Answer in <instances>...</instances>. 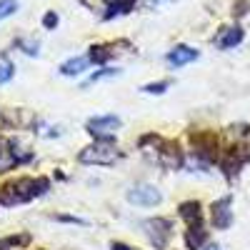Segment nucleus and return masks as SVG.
Instances as JSON below:
<instances>
[{
  "label": "nucleus",
  "mask_w": 250,
  "mask_h": 250,
  "mask_svg": "<svg viewBox=\"0 0 250 250\" xmlns=\"http://www.w3.org/2000/svg\"><path fill=\"white\" fill-rule=\"evenodd\" d=\"M208 240V230H205V225L203 223H193V225H188V230H185V245L188 250H200Z\"/></svg>",
  "instance_id": "obj_9"
},
{
  "label": "nucleus",
  "mask_w": 250,
  "mask_h": 250,
  "mask_svg": "<svg viewBox=\"0 0 250 250\" xmlns=\"http://www.w3.org/2000/svg\"><path fill=\"white\" fill-rule=\"evenodd\" d=\"M163 195L155 185L150 183H140V185H133L130 190H128V203L138 205V208H155L160 205Z\"/></svg>",
  "instance_id": "obj_5"
},
{
  "label": "nucleus",
  "mask_w": 250,
  "mask_h": 250,
  "mask_svg": "<svg viewBox=\"0 0 250 250\" xmlns=\"http://www.w3.org/2000/svg\"><path fill=\"white\" fill-rule=\"evenodd\" d=\"M120 125H123V120H120L118 115H95V118H90V120L85 123V130H88L95 140H108V143H113Z\"/></svg>",
  "instance_id": "obj_3"
},
{
  "label": "nucleus",
  "mask_w": 250,
  "mask_h": 250,
  "mask_svg": "<svg viewBox=\"0 0 250 250\" xmlns=\"http://www.w3.org/2000/svg\"><path fill=\"white\" fill-rule=\"evenodd\" d=\"M120 158V153L115 150V145L108 143V140H95L93 145L83 148L78 160L85 163V165H113L115 160Z\"/></svg>",
  "instance_id": "obj_2"
},
{
  "label": "nucleus",
  "mask_w": 250,
  "mask_h": 250,
  "mask_svg": "<svg viewBox=\"0 0 250 250\" xmlns=\"http://www.w3.org/2000/svg\"><path fill=\"white\" fill-rule=\"evenodd\" d=\"M113 75H120V70H115V68H103V70H98V73H93V75L88 78V85H93V83H98V80L113 78Z\"/></svg>",
  "instance_id": "obj_17"
},
{
  "label": "nucleus",
  "mask_w": 250,
  "mask_h": 250,
  "mask_svg": "<svg viewBox=\"0 0 250 250\" xmlns=\"http://www.w3.org/2000/svg\"><path fill=\"white\" fill-rule=\"evenodd\" d=\"M55 220H60V223H75V225H85V220L73 218V215H55Z\"/></svg>",
  "instance_id": "obj_21"
},
{
  "label": "nucleus",
  "mask_w": 250,
  "mask_h": 250,
  "mask_svg": "<svg viewBox=\"0 0 250 250\" xmlns=\"http://www.w3.org/2000/svg\"><path fill=\"white\" fill-rule=\"evenodd\" d=\"M210 220L218 230H228L233 225V210H230V198H223L218 203H213L210 208Z\"/></svg>",
  "instance_id": "obj_7"
},
{
  "label": "nucleus",
  "mask_w": 250,
  "mask_h": 250,
  "mask_svg": "<svg viewBox=\"0 0 250 250\" xmlns=\"http://www.w3.org/2000/svg\"><path fill=\"white\" fill-rule=\"evenodd\" d=\"M243 30L240 28H225L223 33H220V38H218V48H223V50H230V48H235V45H240L243 43Z\"/></svg>",
  "instance_id": "obj_12"
},
{
  "label": "nucleus",
  "mask_w": 250,
  "mask_h": 250,
  "mask_svg": "<svg viewBox=\"0 0 250 250\" xmlns=\"http://www.w3.org/2000/svg\"><path fill=\"white\" fill-rule=\"evenodd\" d=\"M13 75H15V65H13L10 60H3V62H0V85L8 83Z\"/></svg>",
  "instance_id": "obj_18"
},
{
  "label": "nucleus",
  "mask_w": 250,
  "mask_h": 250,
  "mask_svg": "<svg viewBox=\"0 0 250 250\" xmlns=\"http://www.w3.org/2000/svg\"><path fill=\"white\" fill-rule=\"evenodd\" d=\"M48 188H50V183L45 178H18L0 190V205L10 208V205L28 203L33 198H40L43 193H48Z\"/></svg>",
  "instance_id": "obj_1"
},
{
  "label": "nucleus",
  "mask_w": 250,
  "mask_h": 250,
  "mask_svg": "<svg viewBox=\"0 0 250 250\" xmlns=\"http://www.w3.org/2000/svg\"><path fill=\"white\" fill-rule=\"evenodd\" d=\"M30 243L28 233H18V235H5L0 238V250H18V248H25Z\"/></svg>",
  "instance_id": "obj_14"
},
{
  "label": "nucleus",
  "mask_w": 250,
  "mask_h": 250,
  "mask_svg": "<svg viewBox=\"0 0 250 250\" xmlns=\"http://www.w3.org/2000/svg\"><path fill=\"white\" fill-rule=\"evenodd\" d=\"M198 58H200V53L195 48H190V45H175L168 55H165V60H168L170 68H183V65H188V62L198 60Z\"/></svg>",
  "instance_id": "obj_8"
},
{
  "label": "nucleus",
  "mask_w": 250,
  "mask_h": 250,
  "mask_svg": "<svg viewBox=\"0 0 250 250\" xmlns=\"http://www.w3.org/2000/svg\"><path fill=\"white\" fill-rule=\"evenodd\" d=\"M110 55H113V50L108 45H93L88 58H90V62H100V65H103V62L110 60Z\"/></svg>",
  "instance_id": "obj_15"
},
{
  "label": "nucleus",
  "mask_w": 250,
  "mask_h": 250,
  "mask_svg": "<svg viewBox=\"0 0 250 250\" xmlns=\"http://www.w3.org/2000/svg\"><path fill=\"white\" fill-rule=\"evenodd\" d=\"M105 3H108L105 20H110V18H118V15L130 13V10H133V5H135V0H105Z\"/></svg>",
  "instance_id": "obj_13"
},
{
  "label": "nucleus",
  "mask_w": 250,
  "mask_h": 250,
  "mask_svg": "<svg viewBox=\"0 0 250 250\" xmlns=\"http://www.w3.org/2000/svg\"><path fill=\"white\" fill-rule=\"evenodd\" d=\"M88 65H90V58H88V55H75V58L65 60V62L60 65V75L75 78V75H80L83 70H88Z\"/></svg>",
  "instance_id": "obj_10"
},
{
  "label": "nucleus",
  "mask_w": 250,
  "mask_h": 250,
  "mask_svg": "<svg viewBox=\"0 0 250 250\" xmlns=\"http://www.w3.org/2000/svg\"><path fill=\"white\" fill-rule=\"evenodd\" d=\"M168 88H170V80H158V83H148V85H143V93H148V95H163Z\"/></svg>",
  "instance_id": "obj_16"
},
{
  "label": "nucleus",
  "mask_w": 250,
  "mask_h": 250,
  "mask_svg": "<svg viewBox=\"0 0 250 250\" xmlns=\"http://www.w3.org/2000/svg\"><path fill=\"white\" fill-rule=\"evenodd\" d=\"M205 250H220V248H218V245H208Z\"/></svg>",
  "instance_id": "obj_23"
},
{
  "label": "nucleus",
  "mask_w": 250,
  "mask_h": 250,
  "mask_svg": "<svg viewBox=\"0 0 250 250\" xmlns=\"http://www.w3.org/2000/svg\"><path fill=\"white\" fill-rule=\"evenodd\" d=\"M145 228V235H148V240L155 245V250H165L170 243V235H173V223L168 218H150L143 223Z\"/></svg>",
  "instance_id": "obj_4"
},
{
  "label": "nucleus",
  "mask_w": 250,
  "mask_h": 250,
  "mask_svg": "<svg viewBox=\"0 0 250 250\" xmlns=\"http://www.w3.org/2000/svg\"><path fill=\"white\" fill-rule=\"evenodd\" d=\"M155 148H158V163L163 168H180L183 165V153L175 143H165L155 138Z\"/></svg>",
  "instance_id": "obj_6"
},
{
  "label": "nucleus",
  "mask_w": 250,
  "mask_h": 250,
  "mask_svg": "<svg viewBox=\"0 0 250 250\" xmlns=\"http://www.w3.org/2000/svg\"><path fill=\"white\" fill-rule=\"evenodd\" d=\"M110 250H133V248L125 245V243H120V240H113V243H110Z\"/></svg>",
  "instance_id": "obj_22"
},
{
  "label": "nucleus",
  "mask_w": 250,
  "mask_h": 250,
  "mask_svg": "<svg viewBox=\"0 0 250 250\" xmlns=\"http://www.w3.org/2000/svg\"><path fill=\"white\" fill-rule=\"evenodd\" d=\"M178 215L188 223V225H193V223H203V210H200V203L198 200H188L178 208Z\"/></svg>",
  "instance_id": "obj_11"
},
{
  "label": "nucleus",
  "mask_w": 250,
  "mask_h": 250,
  "mask_svg": "<svg viewBox=\"0 0 250 250\" xmlns=\"http://www.w3.org/2000/svg\"><path fill=\"white\" fill-rule=\"evenodd\" d=\"M18 10V0H0V20L10 18Z\"/></svg>",
  "instance_id": "obj_19"
},
{
  "label": "nucleus",
  "mask_w": 250,
  "mask_h": 250,
  "mask_svg": "<svg viewBox=\"0 0 250 250\" xmlns=\"http://www.w3.org/2000/svg\"><path fill=\"white\" fill-rule=\"evenodd\" d=\"M0 155H3V150H0Z\"/></svg>",
  "instance_id": "obj_24"
},
{
  "label": "nucleus",
  "mask_w": 250,
  "mask_h": 250,
  "mask_svg": "<svg viewBox=\"0 0 250 250\" xmlns=\"http://www.w3.org/2000/svg\"><path fill=\"white\" fill-rule=\"evenodd\" d=\"M58 23H60V18L50 10V13H45V18H43V25L48 28V30H53V28H58Z\"/></svg>",
  "instance_id": "obj_20"
}]
</instances>
